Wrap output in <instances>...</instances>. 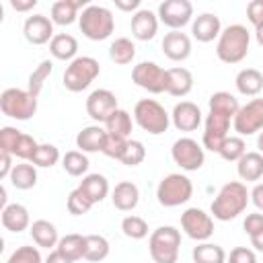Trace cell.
I'll return each mask as SVG.
<instances>
[{
  "label": "cell",
  "instance_id": "6da1fadb",
  "mask_svg": "<svg viewBox=\"0 0 263 263\" xmlns=\"http://www.w3.org/2000/svg\"><path fill=\"white\" fill-rule=\"evenodd\" d=\"M249 199H251V193L247 191V185L240 181H230L222 185V189L218 191V195L214 197L210 205V212L216 220L228 222V220L238 218L247 210Z\"/></svg>",
  "mask_w": 263,
  "mask_h": 263
},
{
  "label": "cell",
  "instance_id": "7a4b0ae2",
  "mask_svg": "<svg viewBox=\"0 0 263 263\" xmlns=\"http://www.w3.org/2000/svg\"><path fill=\"white\" fill-rule=\"evenodd\" d=\"M251 43V33L245 25H228L222 29L218 43H216V55L224 64H238L247 58Z\"/></svg>",
  "mask_w": 263,
  "mask_h": 263
},
{
  "label": "cell",
  "instance_id": "3957f363",
  "mask_svg": "<svg viewBox=\"0 0 263 263\" xmlns=\"http://www.w3.org/2000/svg\"><path fill=\"white\" fill-rule=\"evenodd\" d=\"M78 25L86 39L105 41L107 37H111L115 29V18L109 8L99 6V4H88L78 16Z\"/></svg>",
  "mask_w": 263,
  "mask_h": 263
},
{
  "label": "cell",
  "instance_id": "277c9868",
  "mask_svg": "<svg viewBox=\"0 0 263 263\" xmlns=\"http://www.w3.org/2000/svg\"><path fill=\"white\" fill-rule=\"evenodd\" d=\"M181 247V232L175 226H158L148 240L150 257L154 263H177Z\"/></svg>",
  "mask_w": 263,
  "mask_h": 263
},
{
  "label": "cell",
  "instance_id": "5b68a950",
  "mask_svg": "<svg viewBox=\"0 0 263 263\" xmlns=\"http://www.w3.org/2000/svg\"><path fill=\"white\" fill-rule=\"evenodd\" d=\"M134 119L144 132H148L152 136L164 134L171 125V115L154 99H140L134 107Z\"/></svg>",
  "mask_w": 263,
  "mask_h": 263
},
{
  "label": "cell",
  "instance_id": "8992f818",
  "mask_svg": "<svg viewBox=\"0 0 263 263\" xmlns=\"http://www.w3.org/2000/svg\"><path fill=\"white\" fill-rule=\"evenodd\" d=\"M191 195H193V183L189 177L181 173L166 175L156 187V199L164 208H177L181 203H187Z\"/></svg>",
  "mask_w": 263,
  "mask_h": 263
},
{
  "label": "cell",
  "instance_id": "52a82bcc",
  "mask_svg": "<svg viewBox=\"0 0 263 263\" xmlns=\"http://www.w3.org/2000/svg\"><path fill=\"white\" fill-rule=\"evenodd\" d=\"M0 111L16 121H27L37 113V97L23 88H6L0 95Z\"/></svg>",
  "mask_w": 263,
  "mask_h": 263
},
{
  "label": "cell",
  "instance_id": "ba28073f",
  "mask_svg": "<svg viewBox=\"0 0 263 263\" xmlns=\"http://www.w3.org/2000/svg\"><path fill=\"white\" fill-rule=\"evenodd\" d=\"M101 74V66L90 55H78L72 60L64 72V86L70 92H80L90 86V82Z\"/></svg>",
  "mask_w": 263,
  "mask_h": 263
},
{
  "label": "cell",
  "instance_id": "9c48e42d",
  "mask_svg": "<svg viewBox=\"0 0 263 263\" xmlns=\"http://www.w3.org/2000/svg\"><path fill=\"white\" fill-rule=\"evenodd\" d=\"M171 156H173L175 164H179L187 173L199 171L205 162L203 146L197 144L193 138H179L171 148Z\"/></svg>",
  "mask_w": 263,
  "mask_h": 263
},
{
  "label": "cell",
  "instance_id": "30bf717a",
  "mask_svg": "<svg viewBox=\"0 0 263 263\" xmlns=\"http://www.w3.org/2000/svg\"><path fill=\"white\" fill-rule=\"evenodd\" d=\"M132 80L152 95L166 92V70L160 68L156 62H140L138 66H134Z\"/></svg>",
  "mask_w": 263,
  "mask_h": 263
},
{
  "label": "cell",
  "instance_id": "8fae6325",
  "mask_svg": "<svg viewBox=\"0 0 263 263\" xmlns=\"http://www.w3.org/2000/svg\"><path fill=\"white\" fill-rule=\"evenodd\" d=\"M181 228L189 238L205 242L214 234V218L199 208H187L181 214Z\"/></svg>",
  "mask_w": 263,
  "mask_h": 263
},
{
  "label": "cell",
  "instance_id": "7c38bea8",
  "mask_svg": "<svg viewBox=\"0 0 263 263\" xmlns=\"http://www.w3.org/2000/svg\"><path fill=\"white\" fill-rule=\"evenodd\" d=\"M232 127L240 138L263 132V99H253L242 105L232 119Z\"/></svg>",
  "mask_w": 263,
  "mask_h": 263
},
{
  "label": "cell",
  "instance_id": "4fadbf2b",
  "mask_svg": "<svg viewBox=\"0 0 263 263\" xmlns=\"http://www.w3.org/2000/svg\"><path fill=\"white\" fill-rule=\"evenodd\" d=\"M230 121L232 117L222 113V111H212L205 117V129H203V148L212 150V152H220L224 140L228 138L230 132Z\"/></svg>",
  "mask_w": 263,
  "mask_h": 263
},
{
  "label": "cell",
  "instance_id": "5bb4252c",
  "mask_svg": "<svg viewBox=\"0 0 263 263\" xmlns=\"http://www.w3.org/2000/svg\"><path fill=\"white\" fill-rule=\"evenodd\" d=\"M193 18V4L189 0H164L158 4V21L168 29L179 31Z\"/></svg>",
  "mask_w": 263,
  "mask_h": 263
},
{
  "label": "cell",
  "instance_id": "9a60e30c",
  "mask_svg": "<svg viewBox=\"0 0 263 263\" xmlns=\"http://www.w3.org/2000/svg\"><path fill=\"white\" fill-rule=\"evenodd\" d=\"M115 109H119L117 97L109 88H97L86 99V113L90 119H95L99 123H105Z\"/></svg>",
  "mask_w": 263,
  "mask_h": 263
},
{
  "label": "cell",
  "instance_id": "2e32d148",
  "mask_svg": "<svg viewBox=\"0 0 263 263\" xmlns=\"http://www.w3.org/2000/svg\"><path fill=\"white\" fill-rule=\"evenodd\" d=\"M23 33H25V39L33 45H43L47 41H51L55 35H53V21L47 18L45 14H33V16H27L25 25H23Z\"/></svg>",
  "mask_w": 263,
  "mask_h": 263
},
{
  "label": "cell",
  "instance_id": "e0dca14e",
  "mask_svg": "<svg viewBox=\"0 0 263 263\" xmlns=\"http://www.w3.org/2000/svg\"><path fill=\"white\" fill-rule=\"evenodd\" d=\"M171 121L179 132H195L201 125V109L191 101H181L173 107Z\"/></svg>",
  "mask_w": 263,
  "mask_h": 263
},
{
  "label": "cell",
  "instance_id": "ac0fdd59",
  "mask_svg": "<svg viewBox=\"0 0 263 263\" xmlns=\"http://www.w3.org/2000/svg\"><path fill=\"white\" fill-rule=\"evenodd\" d=\"M222 33V25H220V16L212 14V12H201L199 16L193 18L191 23V35L199 41V43H210L216 37H220Z\"/></svg>",
  "mask_w": 263,
  "mask_h": 263
},
{
  "label": "cell",
  "instance_id": "d6986e66",
  "mask_svg": "<svg viewBox=\"0 0 263 263\" xmlns=\"http://www.w3.org/2000/svg\"><path fill=\"white\" fill-rule=\"evenodd\" d=\"M162 51L168 60L173 62H183L191 55V39L187 33L181 31H171L162 39Z\"/></svg>",
  "mask_w": 263,
  "mask_h": 263
},
{
  "label": "cell",
  "instance_id": "ffe728a7",
  "mask_svg": "<svg viewBox=\"0 0 263 263\" xmlns=\"http://www.w3.org/2000/svg\"><path fill=\"white\" fill-rule=\"evenodd\" d=\"M158 31V14H154L148 8H140L132 16V35L138 41H150L154 39Z\"/></svg>",
  "mask_w": 263,
  "mask_h": 263
},
{
  "label": "cell",
  "instance_id": "44dd1931",
  "mask_svg": "<svg viewBox=\"0 0 263 263\" xmlns=\"http://www.w3.org/2000/svg\"><path fill=\"white\" fill-rule=\"evenodd\" d=\"M105 142H107V129H103L101 125L82 127L76 136V148H80V152H103Z\"/></svg>",
  "mask_w": 263,
  "mask_h": 263
},
{
  "label": "cell",
  "instance_id": "7402d4cb",
  "mask_svg": "<svg viewBox=\"0 0 263 263\" xmlns=\"http://www.w3.org/2000/svg\"><path fill=\"white\" fill-rule=\"evenodd\" d=\"M111 201L119 212H132L140 201V189L132 181H121L111 193Z\"/></svg>",
  "mask_w": 263,
  "mask_h": 263
},
{
  "label": "cell",
  "instance_id": "603a6c76",
  "mask_svg": "<svg viewBox=\"0 0 263 263\" xmlns=\"http://www.w3.org/2000/svg\"><path fill=\"white\" fill-rule=\"evenodd\" d=\"M86 6L88 4L84 0H58L51 4V21H53V25H62V27L72 25L80 16L78 10L80 8L84 10Z\"/></svg>",
  "mask_w": 263,
  "mask_h": 263
},
{
  "label": "cell",
  "instance_id": "cb8c5ba5",
  "mask_svg": "<svg viewBox=\"0 0 263 263\" xmlns=\"http://www.w3.org/2000/svg\"><path fill=\"white\" fill-rule=\"evenodd\" d=\"M2 226L10 232H23L27 228H31V218H29V210L23 203H8L2 210Z\"/></svg>",
  "mask_w": 263,
  "mask_h": 263
},
{
  "label": "cell",
  "instance_id": "d4e9b609",
  "mask_svg": "<svg viewBox=\"0 0 263 263\" xmlns=\"http://www.w3.org/2000/svg\"><path fill=\"white\" fill-rule=\"evenodd\" d=\"M193 88V74L187 68H171L166 70V92L173 97H185Z\"/></svg>",
  "mask_w": 263,
  "mask_h": 263
},
{
  "label": "cell",
  "instance_id": "484cf974",
  "mask_svg": "<svg viewBox=\"0 0 263 263\" xmlns=\"http://www.w3.org/2000/svg\"><path fill=\"white\" fill-rule=\"evenodd\" d=\"M78 189L92 201V203H101L107 195H109V181L105 175H99V173H90V175H84Z\"/></svg>",
  "mask_w": 263,
  "mask_h": 263
},
{
  "label": "cell",
  "instance_id": "4316f807",
  "mask_svg": "<svg viewBox=\"0 0 263 263\" xmlns=\"http://www.w3.org/2000/svg\"><path fill=\"white\" fill-rule=\"evenodd\" d=\"M31 232V238L37 247H43V249H53L58 247L60 242V236H58V228L55 224H51L49 220H35L29 228Z\"/></svg>",
  "mask_w": 263,
  "mask_h": 263
},
{
  "label": "cell",
  "instance_id": "83f0119b",
  "mask_svg": "<svg viewBox=\"0 0 263 263\" xmlns=\"http://www.w3.org/2000/svg\"><path fill=\"white\" fill-rule=\"evenodd\" d=\"M236 90L245 97H257L263 90V74L257 68H242L234 78Z\"/></svg>",
  "mask_w": 263,
  "mask_h": 263
},
{
  "label": "cell",
  "instance_id": "f1b7e54d",
  "mask_svg": "<svg viewBox=\"0 0 263 263\" xmlns=\"http://www.w3.org/2000/svg\"><path fill=\"white\" fill-rule=\"evenodd\" d=\"M236 173L242 181H259L263 177V154L261 152H247L236 162Z\"/></svg>",
  "mask_w": 263,
  "mask_h": 263
},
{
  "label": "cell",
  "instance_id": "f546056e",
  "mask_svg": "<svg viewBox=\"0 0 263 263\" xmlns=\"http://www.w3.org/2000/svg\"><path fill=\"white\" fill-rule=\"evenodd\" d=\"M49 51L55 60H64V62H72L76 60V51H78V41L76 37L68 35V33H58L51 41H49Z\"/></svg>",
  "mask_w": 263,
  "mask_h": 263
},
{
  "label": "cell",
  "instance_id": "4dcf8cb0",
  "mask_svg": "<svg viewBox=\"0 0 263 263\" xmlns=\"http://www.w3.org/2000/svg\"><path fill=\"white\" fill-rule=\"evenodd\" d=\"M8 179L14 189H21V191L33 189L37 185V166L31 162H18V164H14Z\"/></svg>",
  "mask_w": 263,
  "mask_h": 263
},
{
  "label": "cell",
  "instance_id": "1f68e13d",
  "mask_svg": "<svg viewBox=\"0 0 263 263\" xmlns=\"http://www.w3.org/2000/svg\"><path fill=\"white\" fill-rule=\"evenodd\" d=\"M132 115L125 111V109H115L109 119L105 121V129L109 136H117V138H125L129 140V134H132Z\"/></svg>",
  "mask_w": 263,
  "mask_h": 263
},
{
  "label": "cell",
  "instance_id": "d6a6232c",
  "mask_svg": "<svg viewBox=\"0 0 263 263\" xmlns=\"http://www.w3.org/2000/svg\"><path fill=\"white\" fill-rule=\"evenodd\" d=\"M66 259L70 261H78L84 259V249H86V236L82 234H66L60 238L58 247H55Z\"/></svg>",
  "mask_w": 263,
  "mask_h": 263
},
{
  "label": "cell",
  "instance_id": "836d02e7",
  "mask_svg": "<svg viewBox=\"0 0 263 263\" xmlns=\"http://www.w3.org/2000/svg\"><path fill=\"white\" fill-rule=\"evenodd\" d=\"M109 58H111V62H115L119 66L132 64L134 58H136V45H134V41L127 39V37H117L109 45Z\"/></svg>",
  "mask_w": 263,
  "mask_h": 263
},
{
  "label": "cell",
  "instance_id": "e575fe53",
  "mask_svg": "<svg viewBox=\"0 0 263 263\" xmlns=\"http://www.w3.org/2000/svg\"><path fill=\"white\" fill-rule=\"evenodd\" d=\"M193 263H226V253L216 242H199L193 253Z\"/></svg>",
  "mask_w": 263,
  "mask_h": 263
},
{
  "label": "cell",
  "instance_id": "d590c367",
  "mask_svg": "<svg viewBox=\"0 0 263 263\" xmlns=\"http://www.w3.org/2000/svg\"><path fill=\"white\" fill-rule=\"evenodd\" d=\"M208 105H210L212 111H222V113L230 115L232 119H234V115H236L238 109H240L236 97L230 95V92H226V90H218V92H214V95L208 99Z\"/></svg>",
  "mask_w": 263,
  "mask_h": 263
},
{
  "label": "cell",
  "instance_id": "8d00e7d4",
  "mask_svg": "<svg viewBox=\"0 0 263 263\" xmlns=\"http://www.w3.org/2000/svg\"><path fill=\"white\" fill-rule=\"evenodd\" d=\"M109 255V240L101 234H86V249H84V259L99 263L107 259Z\"/></svg>",
  "mask_w": 263,
  "mask_h": 263
},
{
  "label": "cell",
  "instance_id": "74e56055",
  "mask_svg": "<svg viewBox=\"0 0 263 263\" xmlns=\"http://www.w3.org/2000/svg\"><path fill=\"white\" fill-rule=\"evenodd\" d=\"M88 164L90 162H88L86 154L80 150H70L62 156V166L70 177H82L88 171Z\"/></svg>",
  "mask_w": 263,
  "mask_h": 263
},
{
  "label": "cell",
  "instance_id": "f35d334b",
  "mask_svg": "<svg viewBox=\"0 0 263 263\" xmlns=\"http://www.w3.org/2000/svg\"><path fill=\"white\" fill-rule=\"evenodd\" d=\"M51 72H53V64H51V60H43V62L31 72L29 82H27V90H29L33 97H39V92L43 90V84H45V80L49 78Z\"/></svg>",
  "mask_w": 263,
  "mask_h": 263
},
{
  "label": "cell",
  "instance_id": "ab89813d",
  "mask_svg": "<svg viewBox=\"0 0 263 263\" xmlns=\"http://www.w3.org/2000/svg\"><path fill=\"white\" fill-rule=\"evenodd\" d=\"M218 154L228 162H238L247 154V144H245V140L240 136H228Z\"/></svg>",
  "mask_w": 263,
  "mask_h": 263
},
{
  "label": "cell",
  "instance_id": "60d3db41",
  "mask_svg": "<svg viewBox=\"0 0 263 263\" xmlns=\"http://www.w3.org/2000/svg\"><path fill=\"white\" fill-rule=\"evenodd\" d=\"M121 230L132 240H142V238L148 236V224L140 216H125L121 220Z\"/></svg>",
  "mask_w": 263,
  "mask_h": 263
},
{
  "label": "cell",
  "instance_id": "b9f144b4",
  "mask_svg": "<svg viewBox=\"0 0 263 263\" xmlns=\"http://www.w3.org/2000/svg\"><path fill=\"white\" fill-rule=\"evenodd\" d=\"M58 160H60V150L53 144H39L37 152L31 158V164L41 166V168H49V166L58 164Z\"/></svg>",
  "mask_w": 263,
  "mask_h": 263
},
{
  "label": "cell",
  "instance_id": "7bdbcfd3",
  "mask_svg": "<svg viewBox=\"0 0 263 263\" xmlns=\"http://www.w3.org/2000/svg\"><path fill=\"white\" fill-rule=\"evenodd\" d=\"M146 158V148L140 140H127V146H125V152L123 156L119 158V162H123L125 166H138L142 164Z\"/></svg>",
  "mask_w": 263,
  "mask_h": 263
},
{
  "label": "cell",
  "instance_id": "ee69618b",
  "mask_svg": "<svg viewBox=\"0 0 263 263\" xmlns=\"http://www.w3.org/2000/svg\"><path fill=\"white\" fill-rule=\"evenodd\" d=\"M66 205H68V212H70L72 216H82V214H86L95 203H92V201H90V199L76 187L74 191H70Z\"/></svg>",
  "mask_w": 263,
  "mask_h": 263
},
{
  "label": "cell",
  "instance_id": "f6af8a7d",
  "mask_svg": "<svg viewBox=\"0 0 263 263\" xmlns=\"http://www.w3.org/2000/svg\"><path fill=\"white\" fill-rule=\"evenodd\" d=\"M21 136H23L21 129L10 127V125H4L0 129V152H8V154L14 156V150L18 146V142H21Z\"/></svg>",
  "mask_w": 263,
  "mask_h": 263
},
{
  "label": "cell",
  "instance_id": "bcb514c9",
  "mask_svg": "<svg viewBox=\"0 0 263 263\" xmlns=\"http://www.w3.org/2000/svg\"><path fill=\"white\" fill-rule=\"evenodd\" d=\"M6 263H43L41 253L37 247H18L16 251H12V255L6 259Z\"/></svg>",
  "mask_w": 263,
  "mask_h": 263
},
{
  "label": "cell",
  "instance_id": "7dc6e473",
  "mask_svg": "<svg viewBox=\"0 0 263 263\" xmlns=\"http://www.w3.org/2000/svg\"><path fill=\"white\" fill-rule=\"evenodd\" d=\"M37 148H39L37 140H35L33 136H29V134H23V136H21V142H18V146H16V150H14V156L21 158V160H25V162H27V160L31 162L33 154L37 152Z\"/></svg>",
  "mask_w": 263,
  "mask_h": 263
},
{
  "label": "cell",
  "instance_id": "c3c4849f",
  "mask_svg": "<svg viewBox=\"0 0 263 263\" xmlns=\"http://www.w3.org/2000/svg\"><path fill=\"white\" fill-rule=\"evenodd\" d=\"M125 146H127V140L125 138H117V136H109L107 134V142H105L103 154L109 156V158L119 160L123 156V152H125Z\"/></svg>",
  "mask_w": 263,
  "mask_h": 263
},
{
  "label": "cell",
  "instance_id": "681fc988",
  "mask_svg": "<svg viewBox=\"0 0 263 263\" xmlns=\"http://www.w3.org/2000/svg\"><path fill=\"white\" fill-rule=\"evenodd\" d=\"M228 263H257V257L247 247H234L228 255Z\"/></svg>",
  "mask_w": 263,
  "mask_h": 263
},
{
  "label": "cell",
  "instance_id": "f907efd6",
  "mask_svg": "<svg viewBox=\"0 0 263 263\" xmlns=\"http://www.w3.org/2000/svg\"><path fill=\"white\" fill-rule=\"evenodd\" d=\"M247 18L253 23V27L263 25V0H251L247 4Z\"/></svg>",
  "mask_w": 263,
  "mask_h": 263
},
{
  "label": "cell",
  "instance_id": "816d5d0a",
  "mask_svg": "<svg viewBox=\"0 0 263 263\" xmlns=\"http://www.w3.org/2000/svg\"><path fill=\"white\" fill-rule=\"evenodd\" d=\"M242 228H245V232L251 236V234H255V232H259L261 228H263V214H247V218H245V222H242Z\"/></svg>",
  "mask_w": 263,
  "mask_h": 263
},
{
  "label": "cell",
  "instance_id": "f5cc1de1",
  "mask_svg": "<svg viewBox=\"0 0 263 263\" xmlns=\"http://www.w3.org/2000/svg\"><path fill=\"white\" fill-rule=\"evenodd\" d=\"M14 164H12V154L8 152H0V179H8L12 173Z\"/></svg>",
  "mask_w": 263,
  "mask_h": 263
},
{
  "label": "cell",
  "instance_id": "db71d44e",
  "mask_svg": "<svg viewBox=\"0 0 263 263\" xmlns=\"http://www.w3.org/2000/svg\"><path fill=\"white\" fill-rule=\"evenodd\" d=\"M251 201H253V205H255L259 212H263V183H257V185L253 187V191H251Z\"/></svg>",
  "mask_w": 263,
  "mask_h": 263
},
{
  "label": "cell",
  "instance_id": "11a10c76",
  "mask_svg": "<svg viewBox=\"0 0 263 263\" xmlns=\"http://www.w3.org/2000/svg\"><path fill=\"white\" fill-rule=\"evenodd\" d=\"M10 6L16 12H27V10H31V8L37 6V0H10Z\"/></svg>",
  "mask_w": 263,
  "mask_h": 263
},
{
  "label": "cell",
  "instance_id": "9f6ffc18",
  "mask_svg": "<svg viewBox=\"0 0 263 263\" xmlns=\"http://www.w3.org/2000/svg\"><path fill=\"white\" fill-rule=\"evenodd\" d=\"M115 6H117L119 10H125V12H132V10L138 12V8H140V0H127V2H123V0H115Z\"/></svg>",
  "mask_w": 263,
  "mask_h": 263
},
{
  "label": "cell",
  "instance_id": "6f0895ef",
  "mask_svg": "<svg viewBox=\"0 0 263 263\" xmlns=\"http://www.w3.org/2000/svg\"><path fill=\"white\" fill-rule=\"evenodd\" d=\"M43 263H74V261H70V259H66L58 249L55 251H51L49 255H47V259L43 261Z\"/></svg>",
  "mask_w": 263,
  "mask_h": 263
},
{
  "label": "cell",
  "instance_id": "680465c9",
  "mask_svg": "<svg viewBox=\"0 0 263 263\" xmlns=\"http://www.w3.org/2000/svg\"><path fill=\"white\" fill-rule=\"evenodd\" d=\"M249 238H251V245H253V247H255V249H257L259 253H263V228H261L259 232L251 234Z\"/></svg>",
  "mask_w": 263,
  "mask_h": 263
},
{
  "label": "cell",
  "instance_id": "91938a15",
  "mask_svg": "<svg viewBox=\"0 0 263 263\" xmlns=\"http://www.w3.org/2000/svg\"><path fill=\"white\" fill-rule=\"evenodd\" d=\"M255 39H257V43L263 47V25L255 27Z\"/></svg>",
  "mask_w": 263,
  "mask_h": 263
},
{
  "label": "cell",
  "instance_id": "94428289",
  "mask_svg": "<svg viewBox=\"0 0 263 263\" xmlns=\"http://www.w3.org/2000/svg\"><path fill=\"white\" fill-rule=\"evenodd\" d=\"M257 148H259V152L263 154V132H259V138H257Z\"/></svg>",
  "mask_w": 263,
  "mask_h": 263
}]
</instances>
